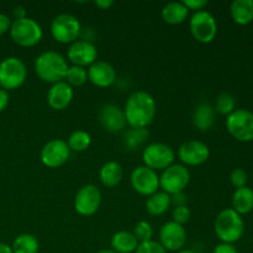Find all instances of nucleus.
<instances>
[{
	"label": "nucleus",
	"instance_id": "obj_1",
	"mask_svg": "<svg viewBox=\"0 0 253 253\" xmlns=\"http://www.w3.org/2000/svg\"><path fill=\"white\" fill-rule=\"evenodd\" d=\"M156 111L155 98L147 91L138 90L128 96L124 114L131 128H146L155 120Z\"/></svg>",
	"mask_w": 253,
	"mask_h": 253
},
{
	"label": "nucleus",
	"instance_id": "obj_2",
	"mask_svg": "<svg viewBox=\"0 0 253 253\" xmlns=\"http://www.w3.org/2000/svg\"><path fill=\"white\" fill-rule=\"evenodd\" d=\"M68 63L59 52H42L35 61V72L46 83L56 84L66 79Z\"/></svg>",
	"mask_w": 253,
	"mask_h": 253
},
{
	"label": "nucleus",
	"instance_id": "obj_3",
	"mask_svg": "<svg viewBox=\"0 0 253 253\" xmlns=\"http://www.w3.org/2000/svg\"><path fill=\"white\" fill-rule=\"evenodd\" d=\"M215 234L224 244H231L239 241L245 232V222L240 214L232 208L224 209L219 212L214 224Z\"/></svg>",
	"mask_w": 253,
	"mask_h": 253
},
{
	"label": "nucleus",
	"instance_id": "obj_4",
	"mask_svg": "<svg viewBox=\"0 0 253 253\" xmlns=\"http://www.w3.org/2000/svg\"><path fill=\"white\" fill-rule=\"evenodd\" d=\"M10 36L20 46L31 47L41 41L43 31L36 20L26 16L24 19H15L10 26Z\"/></svg>",
	"mask_w": 253,
	"mask_h": 253
},
{
	"label": "nucleus",
	"instance_id": "obj_5",
	"mask_svg": "<svg viewBox=\"0 0 253 253\" xmlns=\"http://www.w3.org/2000/svg\"><path fill=\"white\" fill-rule=\"evenodd\" d=\"M26 78V66L20 58L7 57L0 62V86L6 91L21 86Z\"/></svg>",
	"mask_w": 253,
	"mask_h": 253
},
{
	"label": "nucleus",
	"instance_id": "obj_6",
	"mask_svg": "<svg viewBox=\"0 0 253 253\" xmlns=\"http://www.w3.org/2000/svg\"><path fill=\"white\" fill-rule=\"evenodd\" d=\"M230 135L241 142L253 141V113L247 109H235L226 118Z\"/></svg>",
	"mask_w": 253,
	"mask_h": 253
},
{
	"label": "nucleus",
	"instance_id": "obj_7",
	"mask_svg": "<svg viewBox=\"0 0 253 253\" xmlns=\"http://www.w3.org/2000/svg\"><path fill=\"white\" fill-rule=\"evenodd\" d=\"M189 29L197 41L202 43H210L214 41L217 34L216 19L207 10L195 11L190 17Z\"/></svg>",
	"mask_w": 253,
	"mask_h": 253
},
{
	"label": "nucleus",
	"instance_id": "obj_8",
	"mask_svg": "<svg viewBox=\"0 0 253 253\" xmlns=\"http://www.w3.org/2000/svg\"><path fill=\"white\" fill-rule=\"evenodd\" d=\"M190 182V172L185 166L173 163L166 168L160 177V187L167 194H178L183 193Z\"/></svg>",
	"mask_w": 253,
	"mask_h": 253
},
{
	"label": "nucleus",
	"instance_id": "obj_9",
	"mask_svg": "<svg viewBox=\"0 0 253 253\" xmlns=\"http://www.w3.org/2000/svg\"><path fill=\"white\" fill-rule=\"evenodd\" d=\"M51 34L57 42L73 43L81 34V22L72 14H59L52 20Z\"/></svg>",
	"mask_w": 253,
	"mask_h": 253
},
{
	"label": "nucleus",
	"instance_id": "obj_10",
	"mask_svg": "<svg viewBox=\"0 0 253 253\" xmlns=\"http://www.w3.org/2000/svg\"><path fill=\"white\" fill-rule=\"evenodd\" d=\"M174 151L166 143H151L143 150L142 160L146 167L153 170H165L174 163Z\"/></svg>",
	"mask_w": 253,
	"mask_h": 253
},
{
	"label": "nucleus",
	"instance_id": "obj_11",
	"mask_svg": "<svg viewBox=\"0 0 253 253\" xmlns=\"http://www.w3.org/2000/svg\"><path fill=\"white\" fill-rule=\"evenodd\" d=\"M101 204V193L94 184L83 185L74 198V209L82 216L95 214Z\"/></svg>",
	"mask_w": 253,
	"mask_h": 253
},
{
	"label": "nucleus",
	"instance_id": "obj_12",
	"mask_svg": "<svg viewBox=\"0 0 253 253\" xmlns=\"http://www.w3.org/2000/svg\"><path fill=\"white\" fill-rule=\"evenodd\" d=\"M131 185L133 189L141 195H150L157 193L160 188V177L156 170L146 167V166H138L131 173Z\"/></svg>",
	"mask_w": 253,
	"mask_h": 253
},
{
	"label": "nucleus",
	"instance_id": "obj_13",
	"mask_svg": "<svg viewBox=\"0 0 253 253\" xmlns=\"http://www.w3.org/2000/svg\"><path fill=\"white\" fill-rule=\"evenodd\" d=\"M71 150L66 141L54 138L48 141L41 150V161L46 167L58 168L68 161Z\"/></svg>",
	"mask_w": 253,
	"mask_h": 253
},
{
	"label": "nucleus",
	"instance_id": "obj_14",
	"mask_svg": "<svg viewBox=\"0 0 253 253\" xmlns=\"http://www.w3.org/2000/svg\"><path fill=\"white\" fill-rule=\"evenodd\" d=\"M160 244L166 251L179 252L187 242V231L182 225L174 221H168L160 230Z\"/></svg>",
	"mask_w": 253,
	"mask_h": 253
},
{
	"label": "nucleus",
	"instance_id": "obj_15",
	"mask_svg": "<svg viewBox=\"0 0 253 253\" xmlns=\"http://www.w3.org/2000/svg\"><path fill=\"white\" fill-rule=\"evenodd\" d=\"M210 150L202 141L190 140L178 148V157L187 166H200L208 161Z\"/></svg>",
	"mask_w": 253,
	"mask_h": 253
},
{
	"label": "nucleus",
	"instance_id": "obj_16",
	"mask_svg": "<svg viewBox=\"0 0 253 253\" xmlns=\"http://www.w3.org/2000/svg\"><path fill=\"white\" fill-rule=\"evenodd\" d=\"M67 57L73 63V66H91L96 61L98 51L91 42L86 40H78L71 43L67 51Z\"/></svg>",
	"mask_w": 253,
	"mask_h": 253
},
{
	"label": "nucleus",
	"instance_id": "obj_17",
	"mask_svg": "<svg viewBox=\"0 0 253 253\" xmlns=\"http://www.w3.org/2000/svg\"><path fill=\"white\" fill-rule=\"evenodd\" d=\"M88 79L99 88H108L115 83L116 71L105 61H95L88 69Z\"/></svg>",
	"mask_w": 253,
	"mask_h": 253
},
{
	"label": "nucleus",
	"instance_id": "obj_18",
	"mask_svg": "<svg viewBox=\"0 0 253 253\" xmlns=\"http://www.w3.org/2000/svg\"><path fill=\"white\" fill-rule=\"evenodd\" d=\"M99 121L109 132H120L126 125L125 114L114 104H106L101 108L99 113Z\"/></svg>",
	"mask_w": 253,
	"mask_h": 253
},
{
	"label": "nucleus",
	"instance_id": "obj_19",
	"mask_svg": "<svg viewBox=\"0 0 253 253\" xmlns=\"http://www.w3.org/2000/svg\"><path fill=\"white\" fill-rule=\"evenodd\" d=\"M73 89L67 82L62 81L56 84H52L47 93L48 105L54 110H63L73 100Z\"/></svg>",
	"mask_w": 253,
	"mask_h": 253
},
{
	"label": "nucleus",
	"instance_id": "obj_20",
	"mask_svg": "<svg viewBox=\"0 0 253 253\" xmlns=\"http://www.w3.org/2000/svg\"><path fill=\"white\" fill-rule=\"evenodd\" d=\"M230 14L237 25L251 24L253 21V0H235L230 6Z\"/></svg>",
	"mask_w": 253,
	"mask_h": 253
},
{
	"label": "nucleus",
	"instance_id": "obj_21",
	"mask_svg": "<svg viewBox=\"0 0 253 253\" xmlns=\"http://www.w3.org/2000/svg\"><path fill=\"white\" fill-rule=\"evenodd\" d=\"M215 123V109L208 103L197 106L193 114V125L200 131H208Z\"/></svg>",
	"mask_w": 253,
	"mask_h": 253
},
{
	"label": "nucleus",
	"instance_id": "obj_22",
	"mask_svg": "<svg viewBox=\"0 0 253 253\" xmlns=\"http://www.w3.org/2000/svg\"><path fill=\"white\" fill-rule=\"evenodd\" d=\"M232 209L240 215L249 214L253 210V190L250 187L237 188L232 195Z\"/></svg>",
	"mask_w": 253,
	"mask_h": 253
},
{
	"label": "nucleus",
	"instance_id": "obj_23",
	"mask_svg": "<svg viewBox=\"0 0 253 253\" xmlns=\"http://www.w3.org/2000/svg\"><path fill=\"white\" fill-rule=\"evenodd\" d=\"M123 166L116 161H109L100 168V180L106 188H114L123 180Z\"/></svg>",
	"mask_w": 253,
	"mask_h": 253
},
{
	"label": "nucleus",
	"instance_id": "obj_24",
	"mask_svg": "<svg viewBox=\"0 0 253 253\" xmlns=\"http://www.w3.org/2000/svg\"><path fill=\"white\" fill-rule=\"evenodd\" d=\"M138 244L135 235L130 231H119L111 237V247L118 253H131L135 252Z\"/></svg>",
	"mask_w": 253,
	"mask_h": 253
},
{
	"label": "nucleus",
	"instance_id": "obj_25",
	"mask_svg": "<svg viewBox=\"0 0 253 253\" xmlns=\"http://www.w3.org/2000/svg\"><path fill=\"white\" fill-rule=\"evenodd\" d=\"M189 10L184 6L183 2L173 1L168 2L162 7V17L167 24L178 25L182 24L188 17Z\"/></svg>",
	"mask_w": 253,
	"mask_h": 253
},
{
	"label": "nucleus",
	"instance_id": "obj_26",
	"mask_svg": "<svg viewBox=\"0 0 253 253\" xmlns=\"http://www.w3.org/2000/svg\"><path fill=\"white\" fill-rule=\"evenodd\" d=\"M170 195L165 192H157L150 195L146 202V210L152 216L163 215L170 207Z\"/></svg>",
	"mask_w": 253,
	"mask_h": 253
},
{
	"label": "nucleus",
	"instance_id": "obj_27",
	"mask_svg": "<svg viewBox=\"0 0 253 253\" xmlns=\"http://www.w3.org/2000/svg\"><path fill=\"white\" fill-rule=\"evenodd\" d=\"M14 253H39L40 244L36 236L31 234H21L12 242Z\"/></svg>",
	"mask_w": 253,
	"mask_h": 253
},
{
	"label": "nucleus",
	"instance_id": "obj_28",
	"mask_svg": "<svg viewBox=\"0 0 253 253\" xmlns=\"http://www.w3.org/2000/svg\"><path fill=\"white\" fill-rule=\"evenodd\" d=\"M91 143V137L86 131L84 130H77L74 132L71 133V136L68 137V145L69 150L71 151H77V152H83L86 148L90 146Z\"/></svg>",
	"mask_w": 253,
	"mask_h": 253
},
{
	"label": "nucleus",
	"instance_id": "obj_29",
	"mask_svg": "<svg viewBox=\"0 0 253 253\" xmlns=\"http://www.w3.org/2000/svg\"><path fill=\"white\" fill-rule=\"evenodd\" d=\"M125 146L128 150H136L148 140L147 128H130L125 133Z\"/></svg>",
	"mask_w": 253,
	"mask_h": 253
},
{
	"label": "nucleus",
	"instance_id": "obj_30",
	"mask_svg": "<svg viewBox=\"0 0 253 253\" xmlns=\"http://www.w3.org/2000/svg\"><path fill=\"white\" fill-rule=\"evenodd\" d=\"M66 81L69 85L81 86L88 81V71L84 67L71 66L68 67V71L66 74Z\"/></svg>",
	"mask_w": 253,
	"mask_h": 253
},
{
	"label": "nucleus",
	"instance_id": "obj_31",
	"mask_svg": "<svg viewBox=\"0 0 253 253\" xmlns=\"http://www.w3.org/2000/svg\"><path fill=\"white\" fill-rule=\"evenodd\" d=\"M235 108H236V101L231 94L222 93L217 96L216 103H215V111L227 116L235 110Z\"/></svg>",
	"mask_w": 253,
	"mask_h": 253
},
{
	"label": "nucleus",
	"instance_id": "obj_32",
	"mask_svg": "<svg viewBox=\"0 0 253 253\" xmlns=\"http://www.w3.org/2000/svg\"><path fill=\"white\" fill-rule=\"evenodd\" d=\"M133 235L137 239V241L140 242H146V241H151L152 239V235H153V229H152V225L150 224L148 221H142L137 222L133 227Z\"/></svg>",
	"mask_w": 253,
	"mask_h": 253
},
{
	"label": "nucleus",
	"instance_id": "obj_33",
	"mask_svg": "<svg viewBox=\"0 0 253 253\" xmlns=\"http://www.w3.org/2000/svg\"><path fill=\"white\" fill-rule=\"evenodd\" d=\"M230 180H231V184L236 189L237 188L246 187L247 182H249V174L242 168H235L231 172V174H230Z\"/></svg>",
	"mask_w": 253,
	"mask_h": 253
},
{
	"label": "nucleus",
	"instance_id": "obj_34",
	"mask_svg": "<svg viewBox=\"0 0 253 253\" xmlns=\"http://www.w3.org/2000/svg\"><path fill=\"white\" fill-rule=\"evenodd\" d=\"M135 253H167L165 247L156 241H146L138 244L137 249H136Z\"/></svg>",
	"mask_w": 253,
	"mask_h": 253
},
{
	"label": "nucleus",
	"instance_id": "obj_35",
	"mask_svg": "<svg viewBox=\"0 0 253 253\" xmlns=\"http://www.w3.org/2000/svg\"><path fill=\"white\" fill-rule=\"evenodd\" d=\"M192 216V211L187 205H182V207H175L173 210V221L177 222L179 225L187 224Z\"/></svg>",
	"mask_w": 253,
	"mask_h": 253
},
{
	"label": "nucleus",
	"instance_id": "obj_36",
	"mask_svg": "<svg viewBox=\"0 0 253 253\" xmlns=\"http://www.w3.org/2000/svg\"><path fill=\"white\" fill-rule=\"evenodd\" d=\"M182 2L188 10H194V11H200L208 5L207 0H184Z\"/></svg>",
	"mask_w": 253,
	"mask_h": 253
},
{
	"label": "nucleus",
	"instance_id": "obj_37",
	"mask_svg": "<svg viewBox=\"0 0 253 253\" xmlns=\"http://www.w3.org/2000/svg\"><path fill=\"white\" fill-rule=\"evenodd\" d=\"M212 253H237V250L234 245L224 244V242H221V244H219L216 247H215Z\"/></svg>",
	"mask_w": 253,
	"mask_h": 253
},
{
	"label": "nucleus",
	"instance_id": "obj_38",
	"mask_svg": "<svg viewBox=\"0 0 253 253\" xmlns=\"http://www.w3.org/2000/svg\"><path fill=\"white\" fill-rule=\"evenodd\" d=\"M10 26H11L10 17L0 12V35H4L5 32L10 31Z\"/></svg>",
	"mask_w": 253,
	"mask_h": 253
},
{
	"label": "nucleus",
	"instance_id": "obj_39",
	"mask_svg": "<svg viewBox=\"0 0 253 253\" xmlns=\"http://www.w3.org/2000/svg\"><path fill=\"white\" fill-rule=\"evenodd\" d=\"M185 202H187V198L183 193H178V194H173L170 197V203L174 204L175 207H182V205H185Z\"/></svg>",
	"mask_w": 253,
	"mask_h": 253
},
{
	"label": "nucleus",
	"instance_id": "obj_40",
	"mask_svg": "<svg viewBox=\"0 0 253 253\" xmlns=\"http://www.w3.org/2000/svg\"><path fill=\"white\" fill-rule=\"evenodd\" d=\"M7 104H9V93L5 89L0 88V113L5 110Z\"/></svg>",
	"mask_w": 253,
	"mask_h": 253
},
{
	"label": "nucleus",
	"instance_id": "obj_41",
	"mask_svg": "<svg viewBox=\"0 0 253 253\" xmlns=\"http://www.w3.org/2000/svg\"><path fill=\"white\" fill-rule=\"evenodd\" d=\"M94 4H95L99 9L108 10L109 7L113 6L114 1L113 0H96V1H94Z\"/></svg>",
	"mask_w": 253,
	"mask_h": 253
},
{
	"label": "nucleus",
	"instance_id": "obj_42",
	"mask_svg": "<svg viewBox=\"0 0 253 253\" xmlns=\"http://www.w3.org/2000/svg\"><path fill=\"white\" fill-rule=\"evenodd\" d=\"M14 15L15 17L17 19H24V17H26V10H25V7L22 6H16L14 9Z\"/></svg>",
	"mask_w": 253,
	"mask_h": 253
},
{
	"label": "nucleus",
	"instance_id": "obj_43",
	"mask_svg": "<svg viewBox=\"0 0 253 253\" xmlns=\"http://www.w3.org/2000/svg\"><path fill=\"white\" fill-rule=\"evenodd\" d=\"M0 253H14V252H12L11 246H9V245L0 242Z\"/></svg>",
	"mask_w": 253,
	"mask_h": 253
},
{
	"label": "nucleus",
	"instance_id": "obj_44",
	"mask_svg": "<svg viewBox=\"0 0 253 253\" xmlns=\"http://www.w3.org/2000/svg\"><path fill=\"white\" fill-rule=\"evenodd\" d=\"M98 253H118V252H115L114 250H101V251H99Z\"/></svg>",
	"mask_w": 253,
	"mask_h": 253
},
{
	"label": "nucleus",
	"instance_id": "obj_45",
	"mask_svg": "<svg viewBox=\"0 0 253 253\" xmlns=\"http://www.w3.org/2000/svg\"><path fill=\"white\" fill-rule=\"evenodd\" d=\"M178 253H195V252L192 251V250H182V251H179Z\"/></svg>",
	"mask_w": 253,
	"mask_h": 253
}]
</instances>
